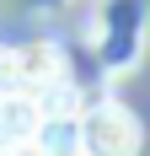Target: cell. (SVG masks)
<instances>
[{
    "label": "cell",
    "instance_id": "8992f818",
    "mask_svg": "<svg viewBox=\"0 0 150 156\" xmlns=\"http://www.w3.org/2000/svg\"><path fill=\"white\" fill-rule=\"evenodd\" d=\"M0 92H22V48L0 43Z\"/></svg>",
    "mask_w": 150,
    "mask_h": 156
},
{
    "label": "cell",
    "instance_id": "277c9868",
    "mask_svg": "<svg viewBox=\"0 0 150 156\" xmlns=\"http://www.w3.org/2000/svg\"><path fill=\"white\" fill-rule=\"evenodd\" d=\"M32 145H38V156H80V108L38 113Z\"/></svg>",
    "mask_w": 150,
    "mask_h": 156
},
{
    "label": "cell",
    "instance_id": "3957f363",
    "mask_svg": "<svg viewBox=\"0 0 150 156\" xmlns=\"http://www.w3.org/2000/svg\"><path fill=\"white\" fill-rule=\"evenodd\" d=\"M64 81H70V59H64L59 43L38 38V43L22 48V92L27 97H43V92H54V86H64Z\"/></svg>",
    "mask_w": 150,
    "mask_h": 156
},
{
    "label": "cell",
    "instance_id": "5b68a950",
    "mask_svg": "<svg viewBox=\"0 0 150 156\" xmlns=\"http://www.w3.org/2000/svg\"><path fill=\"white\" fill-rule=\"evenodd\" d=\"M32 129H38V102L27 92H0V151L32 145Z\"/></svg>",
    "mask_w": 150,
    "mask_h": 156
},
{
    "label": "cell",
    "instance_id": "7a4b0ae2",
    "mask_svg": "<svg viewBox=\"0 0 150 156\" xmlns=\"http://www.w3.org/2000/svg\"><path fill=\"white\" fill-rule=\"evenodd\" d=\"M145 5L139 0H107L102 5V32H97V43H102V59L107 70H129L139 59V48H145Z\"/></svg>",
    "mask_w": 150,
    "mask_h": 156
},
{
    "label": "cell",
    "instance_id": "6da1fadb",
    "mask_svg": "<svg viewBox=\"0 0 150 156\" xmlns=\"http://www.w3.org/2000/svg\"><path fill=\"white\" fill-rule=\"evenodd\" d=\"M145 129L123 102H97L80 113V156H139Z\"/></svg>",
    "mask_w": 150,
    "mask_h": 156
},
{
    "label": "cell",
    "instance_id": "52a82bcc",
    "mask_svg": "<svg viewBox=\"0 0 150 156\" xmlns=\"http://www.w3.org/2000/svg\"><path fill=\"white\" fill-rule=\"evenodd\" d=\"M0 156H38V145H11V151H0Z\"/></svg>",
    "mask_w": 150,
    "mask_h": 156
}]
</instances>
